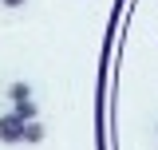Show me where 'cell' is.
I'll use <instances>...</instances> for the list:
<instances>
[{"label": "cell", "mask_w": 158, "mask_h": 150, "mask_svg": "<svg viewBox=\"0 0 158 150\" xmlns=\"http://www.w3.org/2000/svg\"><path fill=\"white\" fill-rule=\"evenodd\" d=\"M8 99H12V103H20V99H32V87H28V83H12V87H8Z\"/></svg>", "instance_id": "obj_4"}, {"label": "cell", "mask_w": 158, "mask_h": 150, "mask_svg": "<svg viewBox=\"0 0 158 150\" xmlns=\"http://www.w3.org/2000/svg\"><path fill=\"white\" fill-rule=\"evenodd\" d=\"M4 4H8V8H20V4H24V0H4Z\"/></svg>", "instance_id": "obj_5"}, {"label": "cell", "mask_w": 158, "mask_h": 150, "mask_svg": "<svg viewBox=\"0 0 158 150\" xmlns=\"http://www.w3.org/2000/svg\"><path fill=\"white\" fill-rule=\"evenodd\" d=\"M12 115H20V119L28 123V119H36V103H32V99H20V103H12Z\"/></svg>", "instance_id": "obj_2"}, {"label": "cell", "mask_w": 158, "mask_h": 150, "mask_svg": "<svg viewBox=\"0 0 158 150\" xmlns=\"http://www.w3.org/2000/svg\"><path fill=\"white\" fill-rule=\"evenodd\" d=\"M24 142H44V127H40L36 119L24 123Z\"/></svg>", "instance_id": "obj_3"}, {"label": "cell", "mask_w": 158, "mask_h": 150, "mask_svg": "<svg viewBox=\"0 0 158 150\" xmlns=\"http://www.w3.org/2000/svg\"><path fill=\"white\" fill-rule=\"evenodd\" d=\"M0 142H24V119L20 115H0Z\"/></svg>", "instance_id": "obj_1"}]
</instances>
